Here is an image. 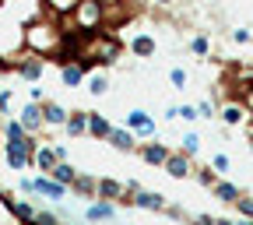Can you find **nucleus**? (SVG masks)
Segmentation results:
<instances>
[{
	"mask_svg": "<svg viewBox=\"0 0 253 225\" xmlns=\"http://www.w3.org/2000/svg\"><path fill=\"white\" fill-rule=\"evenodd\" d=\"M0 225H67L60 222L53 211H42L32 201H21L11 186H4L0 180Z\"/></svg>",
	"mask_w": 253,
	"mask_h": 225,
	"instance_id": "obj_1",
	"label": "nucleus"
},
{
	"mask_svg": "<svg viewBox=\"0 0 253 225\" xmlns=\"http://www.w3.org/2000/svg\"><path fill=\"white\" fill-rule=\"evenodd\" d=\"M126 131H130L134 137L155 141V120H151L144 109H130V113H126Z\"/></svg>",
	"mask_w": 253,
	"mask_h": 225,
	"instance_id": "obj_2",
	"label": "nucleus"
},
{
	"mask_svg": "<svg viewBox=\"0 0 253 225\" xmlns=\"http://www.w3.org/2000/svg\"><path fill=\"white\" fill-rule=\"evenodd\" d=\"M137 155L144 158L148 166H166V162H169V155H172V148L162 144V141L155 137V141H148V144H137Z\"/></svg>",
	"mask_w": 253,
	"mask_h": 225,
	"instance_id": "obj_3",
	"label": "nucleus"
},
{
	"mask_svg": "<svg viewBox=\"0 0 253 225\" xmlns=\"http://www.w3.org/2000/svg\"><path fill=\"white\" fill-rule=\"evenodd\" d=\"M162 169H166V176H172V180H186V176H194V158H186L183 151H172L169 162H166Z\"/></svg>",
	"mask_w": 253,
	"mask_h": 225,
	"instance_id": "obj_4",
	"label": "nucleus"
},
{
	"mask_svg": "<svg viewBox=\"0 0 253 225\" xmlns=\"http://www.w3.org/2000/svg\"><path fill=\"white\" fill-rule=\"evenodd\" d=\"M134 208H144V211H169V204H166V197L162 194H155V190H141V194L134 197Z\"/></svg>",
	"mask_w": 253,
	"mask_h": 225,
	"instance_id": "obj_5",
	"label": "nucleus"
},
{
	"mask_svg": "<svg viewBox=\"0 0 253 225\" xmlns=\"http://www.w3.org/2000/svg\"><path fill=\"white\" fill-rule=\"evenodd\" d=\"M109 134H113V123H109L102 113H88V137H95V141H109Z\"/></svg>",
	"mask_w": 253,
	"mask_h": 225,
	"instance_id": "obj_6",
	"label": "nucleus"
},
{
	"mask_svg": "<svg viewBox=\"0 0 253 225\" xmlns=\"http://www.w3.org/2000/svg\"><path fill=\"white\" fill-rule=\"evenodd\" d=\"M218 120L225 123V127H239V123L246 120V106H243V102H236V99H232V102H221Z\"/></svg>",
	"mask_w": 253,
	"mask_h": 225,
	"instance_id": "obj_7",
	"label": "nucleus"
},
{
	"mask_svg": "<svg viewBox=\"0 0 253 225\" xmlns=\"http://www.w3.org/2000/svg\"><path fill=\"white\" fill-rule=\"evenodd\" d=\"M211 194H214V197H218L221 204H236V201H239V197L246 194V190H243V186H236V183H229V180H218Z\"/></svg>",
	"mask_w": 253,
	"mask_h": 225,
	"instance_id": "obj_8",
	"label": "nucleus"
},
{
	"mask_svg": "<svg viewBox=\"0 0 253 225\" xmlns=\"http://www.w3.org/2000/svg\"><path fill=\"white\" fill-rule=\"evenodd\" d=\"M109 144L116 151H137V137L126 131V127H113V134H109Z\"/></svg>",
	"mask_w": 253,
	"mask_h": 225,
	"instance_id": "obj_9",
	"label": "nucleus"
},
{
	"mask_svg": "<svg viewBox=\"0 0 253 225\" xmlns=\"http://www.w3.org/2000/svg\"><path fill=\"white\" fill-rule=\"evenodd\" d=\"M71 137H81V134H88V113L84 109H74L71 116H67V127H63Z\"/></svg>",
	"mask_w": 253,
	"mask_h": 225,
	"instance_id": "obj_10",
	"label": "nucleus"
},
{
	"mask_svg": "<svg viewBox=\"0 0 253 225\" xmlns=\"http://www.w3.org/2000/svg\"><path fill=\"white\" fill-rule=\"evenodd\" d=\"M155 49H158V46H155V39L148 36V32H144V36H134V39H130V53H134V56H141V60L155 56Z\"/></svg>",
	"mask_w": 253,
	"mask_h": 225,
	"instance_id": "obj_11",
	"label": "nucleus"
},
{
	"mask_svg": "<svg viewBox=\"0 0 253 225\" xmlns=\"http://www.w3.org/2000/svg\"><path fill=\"white\" fill-rule=\"evenodd\" d=\"M84 218H88V222H109V218H116V208H113V204H102V201H95V204L84 211Z\"/></svg>",
	"mask_w": 253,
	"mask_h": 225,
	"instance_id": "obj_12",
	"label": "nucleus"
},
{
	"mask_svg": "<svg viewBox=\"0 0 253 225\" xmlns=\"http://www.w3.org/2000/svg\"><path fill=\"white\" fill-rule=\"evenodd\" d=\"M88 91H91V95H106V91H109V74H106V71L88 74Z\"/></svg>",
	"mask_w": 253,
	"mask_h": 225,
	"instance_id": "obj_13",
	"label": "nucleus"
},
{
	"mask_svg": "<svg viewBox=\"0 0 253 225\" xmlns=\"http://www.w3.org/2000/svg\"><path fill=\"white\" fill-rule=\"evenodd\" d=\"M190 53H194V56H208L211 53V36H208V32H201V36L190 39Z\"/></svg>",
	"mask_w": 253,
	"mask_h": 225,
	"instance_id": "obj_14",
	"label": "nucleus"
},
{
	"mask_svg": "<svg viewBox=\"0 0 253 225\" xmlns=\"http://www.w3.org/2000/svg\"><path fill=\"white\" fill-rule=\"evenodd\" d=\"M194 180H197L201 186H208V190H214V183H218V173H214L211 166H201V169H194Z\"/></svg>",
	"mask_w": 253,
	"mask_h": 225,
	"instance_id": "obj_15",
	"label": "nucleus"
},
{
	"mask_svg": "<svg viewBox=\"0 0 253 225\" xmlns=\"http://www.w3.org/2000/svg\"><path fill=\"white\" fill-rule=\"evenodd\" d=\"M229 39H232L236 46H246V43H253V28L239 25V28H232V32H229Z\"/></svg>",
	"mask_w": 253,
	"mask_h": 225,
	"instance_id": "obj_16",
	"label": "nucleus"
},
{
	"mask_svg": "<svg viewBox=\"0 0 253 225\" xmlns=\"http://www.w3.org/2000/svg\"><path fill=\"white\" fill-rule=\"evenodd\" d=\"M232 208H236V211H239L246 222H253V194H243V197H239Z\"/></svg>",
	"mask_w": 253,
	"mask_h": 225,
	"instance_id": "obj_17",
	"label": "nucleus"
},
{
	"mask_svg": "<svg viewBox=\"0 0 253 225\" xmlns=\"http://www.w3.org/2000/svg\"><path fill=\"white\" fill-rule=\"evenodd\" d=\"M179 151H183L186 158H194V155L201 151V137H197V134H186V137H183V148H179Z\"/></svg>",
	"mask_w": 253,
	"mask_h": 225,
	"instance_id": "obj_18",
	"label": "nucleus"
},
{
	"mask_svg": "<svg viewBox=\"0 0 253 225\" xmlns=\"http://www.w3.org/2000/svg\"><path fill=\"white\" fill-rule=\"evenodd\" d=\"M211 169H214V173H229V169H232V158H229L225 151H218V155L211 158Z\"/></svg>",
	"mask_w": 253,
	"mask_h": 225,
	"instance_id": "obj_19",
	"label": "nucleus"
},
{
	"mask_svg": "<svg viewBox=\"0 0 253 225\" xmlns=\"http://www.w3.org/2000/svg\"><path fill=\"white\" fill-rule=\"evenodd\" d=\"M186 81H190V78H186L183 67H169V85H172V88H186Z\"/></svg>",
	"mask_w": 253,
	"mask_h": 225,
	"instance_id": "obj_20",
	"label": "nucleus"
},
{
	"mask_svg": "<svg viewBox=\"0 0 253 225\" xmlns=\"http://www.w3.org/2000/svg\"><path fill=\"white\" fill-rule=\"evenodd\" d=\"M197 116H201V120H211V116H214V106H211L208 99H201V102H197Z\"/></svg>",
	"mask_w": 253,
	"mask_h": 225,
	"instance_id": "obj_21",
	"label": "nucleus"
},
{
	"mask_svg": "<svg viewBox=\"0 0 253 225\" xmlns=\"http://www.w3.org/2000/svg\"><path fill=\"white\" fill-rule=\"evenodd\" d=\"M179 120H186V123L201 120V116H197V106H179Z\"/></svg>",
	"mask_w": 253,
	"mask_h": 225,
	"instance_id": "obj_22",
	"label": "nucleus"
},
{
	"mask_svg": "<svg viewBox=\"0 0 253 225\" xmlns=\"http://www.w3.org/2000/svg\"><path fill=\"white\" fill-rule=\"evenodd\" d=\"M190 222H194V225H214V215H194Z\"/></svg>",
	"mask_w": 253,
	"mask_h": 225,
	"instance_id": "obj_23",
	"label": "nucleus"
},
{
	"mask_svg": "<svg viewBox=\"0 0 253 225\" xmlns=\"http://www.w3.org/2000/svg\"><path fill=\"white\" fill-rule=\"evenodd\" d=\"M214 225H236L232 218H214Z\"/></svg>",
	"mask_w": 253,
	"mask_h": 225,
	"instance_id": "obj_24",
	"label": "nucleus"
},
{
	"mask_svg": "<svg viewBox=\"0 0 253 225\" xmlns=\"http://www.w3.org/2000/svg\"><path fill=\"white\" fill-rule=\"evenodd\" d=\"M236 225H253V222H246V218H239V222H236Z\"/></svg>",
	"mask_w": 253,
	"mask_h": 225,
	"instance_id": "obj_25",
	"label": "nucleus"
}]
</instances>
